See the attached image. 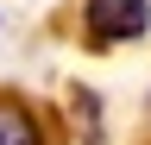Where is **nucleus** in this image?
Listing matches in <instances>:
<instances>
[{
  "label": "nucleus",
  "mask_w": 151,
  "mask_h": 145,
  "mask_svg": "<svg viewBox=\"0 0 151 145\" xmlns=\"http://www.w3.org/2000/svg\"><path fill=\"white\" fill-rule=\"evenodd\" d=\"M82 25L94 44H126L151 25V0H88L82 6Z\"/></svg>",
  "instance_id": "f257e3e1"
},
{
  "label": "nucleus",
  "mask_w": 151,
  "mask_h": 145,
  "mask_svg": "<svg viewBox=\"0 0 151 145\" xmlns=\"http://www.w3.org/2000/svg\"><path fill=\"white\" fill-rule=\"evenodd\" d=\"M0 145H44L38 120H32L19 101H0Z\"/></svg>",
  "instance_id": "f03ea898"
}]
</instances>
